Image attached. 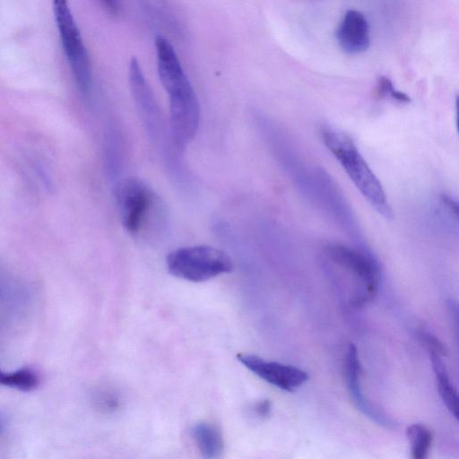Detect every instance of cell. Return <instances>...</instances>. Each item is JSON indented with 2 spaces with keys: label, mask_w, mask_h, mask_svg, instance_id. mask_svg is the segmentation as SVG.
<instances>
[{
  "label": "cell",
  "mask_w": 459,
  "mask_h": 459,
  "mask_svg": "<svg viewBox=\"0 0 459 459\" xmlns=\"http://www.w3.org/2000/svg\"><path fill=\"white\" fill-rule=\"evenodd\" d=\"M155 48L159 77L169 96V134L176 148L182 151L199 127L198 99L171 43L157 37Z\"/></svg>",
  "instance_id": "6da1fadb"
},
{
  "label": "cell",
  "mask_w": 459,
  "mask_h": 459,
  "mask_svg": "<svg viewBox=\"0 0 459 459\" xmlns=\"http://www.w3.org/2000/svg\"><path fill=\"white\" fill-rule=\"evenodd\" d=\"M320 134L327 150L342 167L370 206L385 219H391L393 211L381 182L352 139L345 133L328 126L321 128Z\"/></svg>",
  "instance_id": "7a4b0ae2"
},
{
  "label": "cell",
  "mask_w": 459,
  "mask_h": 459,
  "mask_svg": "<svg viewBox=\"0 0 459 459\" xmlns=\"http://www.w3.org/2000/svg\"><path fill=\"white\" fill-rule=\"evenodd\" d=\"M114 195L121 223L130 235H152L162 229L165 221L162 203L142 179L133 177L118 179Z\"/></svg>",
  "instance_id": "3957f363"
},
{
  "label": "cell",
  "mask_w": 459,
  "mask_h": 459,
  "mask_svg": "<svg viewBox=\"0 0 459 459\" xmlns=\"http://www.w3.org/2000/svg\"><path fill=\"white\" fill-rule=\"evenodd\" d=\"M129 85L149 141L162 155L170 173L178 171L182 167L176 155V151H179L175 147L171 136L167 134L157 99L135 57H132L129 64Z\"/></svg>",
  "instance_id": "277c9868"
},
{
  "label": "cell",
  "mask_w": 459,
  "mask_h": 459,
  "mask_svg": "<svg viewBox=\"0 0 459 459\" xmlns=\"http://www.w3.org/2000/svg\"><path fill=\"white\" fill-rule=\"evenodd\" d=\"M325 253L331 265L353 281L354 292L349 299L351 307H361L374 299L377 293L380 272L371 254L366 249L341 244L328 245Z\"/></svg>",
  "instance_id": "5b68a950"
},
{
  "label": "cell",
  "mask_w": 459,
  "mask_h": 459,
  "mask_svg": "<svg viewBox=\"0 0 459 459\" xmlns=\"http://www.w3.org/2000/svg\"><path fill=\"white\" fill-rule=\"evenodd\" d=\"M166 265L175 277L201 282L230 273L231 258L222 250L205 245L177 248L168 254Z\"/></svg>",
  "instance_id": "8992f818"
},
{
  "label": "cell",
  "mask_w": 459,
  "mask_h": 459,
  "mask_svg": "<svg viewBox=\"0 0 459 459\" xmlns=\"http://www.w3.org/2000/svg\"><path fill=\"white\" fill-rule=\"evenodd\" d=\"M52 6L61 45L72 74L79 89L86 93L91 85L92 69L80 30L68 0H52Z\"/></svg>",
  "instance_id": "52a82bcc"
},
{
  "label": "cell",
  "mask_w": 459,
  "mask_h": 459,
  "mask_svg": "<svg viewBox=\"0 0 459 459\" xmlns=\"http://www.w3.org/2000/svg\"><path fill=\"white\" fill-rule=\"evenodd\" d=\"M237 359L254 374L285 391L292 392L308 379L306 371L291 365L245 353H238Z\"/></svg>",
  "instance_id": "ba28073f"
},
{
  "label": "cell",
  "mask_w": 459,
  "mask_h": 459,
  "mask_svg": "<svg viewBox=\"0 0 459 459\" xmlns=\"http://www.w3.org/2000/svg\"><path fill=\"white\" fill-rule=\"evenodd\" d=\"M360 361L358 350L354 344H350L345 359V377L350 394L358 409L367 417L377 423L385 427L393 428L394 422L381 411L377 410L365 397L360 386Z\"/></svg>",
  "instance_id": "9c48e42d"
},
{
  "label": "cell",
  "mask_w": 459,
  "mask_h": 459,
  "mask_svg": "<svg viewBox=\"0 0 459 459\" xmlns=\"http://www.w3.org/2000/svg\"><path fill=\"white\" fill-rule=\"evenodd\" d=\"M335 36L342 50L350 55L366 51L370 44L368 22L364 14L357 10L345 13Z\"/></svg>",
  "instance_id": "30bf717a"
},
{
  "label": "cell",
  "mask_w": 459,
  "mask_h": 459,
  "mask_svg": "<svg viewBox=\"0 0 459 459\" xmlns=\"http://www.w3.org/2000/svg\"><path fill=\"white\" fill-rule=\"evenodd\" d=\"M192 436L204 457L218 458L223 453V437L215 424L206 421L198 422L192 429Z\"/></svg>",
  "instance_id": "8fae6325"
},
{
  "label": "cell",
  "mask_w": 459,
  "mask_h": 459,
  "mask_svg": "<svg viewBox=\"0 0 459 459\" xmlns=\"http://www.w3.org/2000/svg\"><path fill=\"white\" fill-rule=\"evenodd\" d=\"M429 354L439 395L451 414L457 419L458 398L456 390L450 381L446 367L440 358L441 355L435 351H429Z\"/></svg>",
  "instance_id": "7c38bea8"
},
{
  "label": "cell",
  "mask_w": 459,
  "mask_h": 459,
  "mask_svg": "<svg viewBox=\"0 0 459 459\" xmlns=\"http://www.w3.org/2000/svg\"><path fill=\"white\" fill-rule=\"evenodd\" d=\"M39 384V377L35 370L22 368L13 372L0 369V385L10 386L21 391H31Z\"/></svg>",
  "instance_id": "4fadbf2b"
},
{
  "label": "cell",
  "mask_w": 459,
  "mask_h": 459,
  "mask_svg": "<svg viewBox=\"0 0 459 459\" xmlns=\"http://www.w3.org/2000/svg\"><path fill=\"white\" fill-rule=\"evenodd\" d=\"M406 433L411 445V457L427 458L432 443V434L429 429L421 424H412L407 429Z\"/></svg>",
  "instance_id": "5bb4252c"
},
{
  "label": "cell",
  "mask_w": 459,
  "mask_h": 459,
  "mask_svg": "<svg viewBox=\"0 0 459 459\" xmlns=\"http://www.w3.org/2000/svg\"><path fill=\"white\" fill-rule=\"evenodd\" d=\"M117 133L114 129L109 130L106 146L108 171L112 178H116L121 169L122 147Z\"/></svg>",
  "instance_id": "9a60e30c"
},
{
  "label": "cell",
  "mask_w": 459,
  "mask_h": 459,
  "mask_svg": "<svg viewBox=\"0 0 459 459\" xmlns=\"http://www.w3.org/2000/svg\"><path fill=\"white\" fill-rule=\"evenodd\" d=\"M377 93L382 98L390 99L398 103L410 102V97L404 92L395 89L392 81L385 76H381L377 81Z\"/></svg>",
  "instance_id": "2e32d148"
},
{
  "label": "cell",
  "mask_w": 459,
  "mask_h": 459,
  "mask_svg": "<svg viewBox=\"0 0 459 459\" xmlns=\"http://www.w3.org/2000/svg\"><path fill=\"white\" fill-rule=\"evenodd\" d=\"M420 338L428 347L429 351H435L441 356H446L447 354V349L446 345L437 337L431 334L430 333L421 330L420 333Z\"/></svg>",
  "instance_id": "e0dca14e"
},
{
  "label": "cell",
  "mask_w": 459,
  "mask_h": 459,
  "mask_svg": "<svg viewBox=\"0 0 459 459\" xmlns=\"http://www.w3.org/2000/svg\"><path fill=\"white\" fill-rule=\"evenodd\" d=\"M103 6L106 8L108 13L111 15H117L119 13V3L118 0H100Z\"/></svg>",
  "instance_id": "ac0fdd59"
},
{
  "label": "cell",
  "mask_w": 459,
  "mask_h": 459,
  "mask_svg": "<svg viewBox=\"0 0 459 459\" xmlns=\"http://www.w3.org/2000/svg\"><path fill=\"white\" fill-rule=\"evenodd\" d=\"M256 412L261 416H267L270 412L271 405L266 400L260 402L255 406Z\"/></svg>",
  "instance_id": "d6986e66"
},
{
  "label": "cell",
  "mask_w": 459,
  "mask_h": 459,
  "mask_svg": "<svg viewBox=\"0 0 459 459\" xmlns=\"http://www.w3.org/2000/svg\"><path fill=\"white\" fill-rule=\"evenodd\" d=\"M4 421L2 419V417L0 416V435L4 431Z\"/></svg>",
  "instance_id": "ffe728a7"
}]
</instances>
